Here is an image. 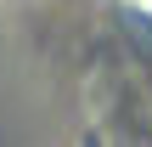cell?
Segmentation results:
<instances>
[{
	"mask_svg": "<svg viewBox=\"0 0 152 147\" xmlns=\"http://www.w3.org/2000/svg\"><path fill=\"white\" fill-rule=\"evenodd\" d=\"M141 23H147V28H152V0H141Z\"/></svg>",
	"mask_w": 152,
	"mask_h": 147,
	"instance_id": "cell-1",
	"label": "cell"
}]
</instances>
